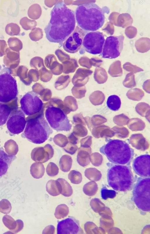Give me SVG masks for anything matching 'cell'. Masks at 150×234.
<instances>
[{"mask_svg": "<svg viewBox=\"0 0 150 234\" xmlns=\"http://www.w3.org/2000/svg\"><path fill=\"white\" fill-rule=\"evenodd\" d=\"M11 112V109L7 104L0 102V127L6 122Z\"/></svg>", "mask_w": 150, "mask_h": 234, "instance_id": "d6986e66", "label": "cell"}, {"mask_svg": "<svg viewBox=\"0 0 150 234\" xmlns=\"http://www.w3.org/2000/svg\"><path fill=\"white\" fill-rule=\"evenodd\" d=\"M26 124L23 135L34 144L43 143L53 132L44 115H42L29 119Z\"/></svg>", "mask_w": 150, "mask_h": 234, "instance_id": "5b68a950", "label": "cell"}, {"mask_svg": "<svg viewBox=\"0 0 150 234\" xmlns=\"http://www.w3.org/2000/svg\"><path fill=\"white\" fill-rule=\"evenodd\" d=\"M45 117L50 126L57 131H69L71 127L66 115L59 108L50 106L46 110Z\"/></svg>", "mask_w": 150, "mask_h": 234, "instance_id": "ba28073f", "label": "cell"}, {"mask_svg": "<svg viewBox=\"0 0 150 234\" xmlns=\"http://www.w3.org/2000/svg\"><path fill=\"white\" fill-rule=\"evenodd\" d=\"M70 147L69 148L67 146V148H64V150L66 152L70 153L71 154H73L75 153L76 151L77 147L76 146H74L73 144H71L69 143Z\"/></svg>", "mask_w": 150, "mask_h": 234, "instance_id": "4dcf8cb0", "label": "cell"}, {"mask_svg": "<svg viewBox=\"0 0 150 234\" xmlns=\"http://www.w3.org/2000/svg\"><path fill=\"white\" fill-rule=\"evenodd\" d=\"M133 187L132 199L134 204L141 211L149 212L150 177H138Z\"/></svg>", "mask_w": 150, "mask_h": 234, "instance_id": "8992f818", "label": "cell"}, {"mask_svg": "<svg viewBox=\"0 0 150 234\" xmlns=\"http://www.w3.org/2000/svg\"><path fill=\"white\" fill-rule=\"evenodd\" d=\"M1 66L0 65V70L2 69Z\"/></svg>", "mask_w": 150, "mask_h": 234, "instance_id": "1f68e13d", "label": "cell"}, {"mask_svg": "<svg viewBox=\"0 0 150 234\" xmlns=\"http://www.w3.org/2000/svg\"><path fill=\"white\" fill-rule=\"evenodd\" d=\"M21 110L27 115L30 116L40 112L43 103L36 93L30 91L26 93L20 101Z\"/></svg>", "mask_w": 150, "mask_h": 234, "instance_id": "8fae6325", "label": "cell"}, {"mask_svg": "<svg viewBox=\"0 0 150 234\" xmlns=\"http://www.w3.org/2000/svg\"></svg>", "mask_w": 150, "mask_h": 234, "instance_id": "d6a6232c", "label": "cell"}, {"mask_svg": "<svg viewBox=\"0 0 150 234\" xmlns=\"http://www.w3.org/2000/svg\"><path fill=\"white\" fill-rule=\"evenodd\" d=\"M45 169L42 164L35 163L32 167L31 173L33 177L37 179L41 178L44 175Z\"/></svg>", "mask_w": 150, "mask_h": 234, "instance_id": "603a6c76", "label": "cell"}, {"mask_svg": "<svg viewBox=\"0 0 150 234\" xmlns=\"http://www.w3.org/2000/svg\"><path fill=\"white\" fill-rule=\"evenodd\" d=\"M108 108L113 111H117L120 108L121 101L120 98L116 95H113L108 97L107 101Z\"/></svg>", "mask_w": 150, "mask_h": 234, "instance_id": "ac0fdd59", "label": "cell"}, {"mask_svg": "<svg viewBox=\"0 0 150 234\" xmlns=\"http://www.w3.org/2000/svg\"><path fill=\"white\" fill-rule=\"evenodd\" d=\"M46 171L48 175L53 177L57 175L59 172V169L56 164L51 162L47 166Z\"/></svg>", "mask_w": 150, "mask_h": 234, "instance_id": "83f0119b", "label": "cell"}, {"mask_svg": "<svg viewBox=\"0 0 150 234\" xmlns=\"http://www.w3.org/2000/svg\"><path fill=\"white\" fill-rule=\"evenodd\" d=\"M107 177L109 186L114 189L126 192L131 189L135 178L129 165L108 163Z\"/></svg>", "mask_w": 150, "mask_h": 234, "instance_id": "277c9868", "label": "cell"}, {"mask_svg": "<svg viewBox=\"0 0 150 234\" xmlns=\"http://www.w3.org/2000/svg\"><path fill=\"white\" fill-rule=\"evenodd\" d=\"M150 156L148 154L140 155L133 160L132 167L135 172L142 177H150Z\"/></svg>", "mask_w": 150, "mask_h": 234, "instance_id": "9a60e30c", "label": "cell"}, {"mask_svg": "<svg viewBox=\"0 0 150 234\" xmlns=\"http://www.w3.org/2000/svg\"><path fill=\"white\" fill-rule=\"evenodd\" d=\"M57 180L59 182L61 185V194L66 197L71 196L73 193V189L70 184L63 178H59Z\"/></svg>", "mask_w": 150, "mask_h": 234, "instance_id": "ffe728a7", "label": "cell"}, {"mask_svg": "<svg viewBox=\"0 0 150 234\" xmlns=\"http://www.w3.org/2000/svg\"><path fill=\"white\" fill-rule=\"evenodd\" d=\"M124 39L123 35L107 37L105 40L101 53L102 57L110 59L118 57L122 50Z\"/></svg>", "mask_w": 150, "mask_h": 234, "instance_id": "30bf717a", "label": "cell"}, {"mask_svg": "<svg viewBox=\"0 0 150 234\" xmlns=\"http://www.w3.org/2000/svg\"><path fill=\"white\" fill-rule=\"evenodd\" d=\"M116 195V192L114 190L108 189L106 187L104 186L101 189V195L102 198L106 200L108 198H113Z\"/></svg>", "mask_w": 150, "mask_h": 234, "instance_id": "484cf974", "label": "cell"}, {"mask_svg": "<svg viewBox=\"0 0 150 234\" xmlns=\"http://www.w3.org/2000/svg\"><path fill=\"white\" fill-rule=\"evenodd\" d=\"M7 42L9 48L14 51L19 52L23 47L22 42L15 37H10Z\"/></svg>", "mask_w": 150, "mask_h": 234, "instance_id": "7402d4cb", "label": "cell"}, {"mask_svg": "<svg viewBox=\"0 0 150 234\" xmlns=\"http://www.w3.org/2000/svg\"><path fill=\"white\" fill-rule=\"evenodd\" d=\"M55 228L52 225H50L46 226L42 231V234H54L55 232Z\"/></svg>", "mask_w": 150, "mask_h": 234, "instance_id": "f546056e", "label": "cell"}, {"mask_svg": "<svg viewBox=\"0 0 150 234\" xmlns=\"http://www.w3.org/2000/svg\"><path fill=\"white\" fill-rule=\"evenodd\" d=\"M26 121L25 114L21 109L11 112L6 122V127L11 134H17L22 132L25 128Z\"/></svg>", "mask_w": 150, "mask_h": 234, "instance_id": "7c38bea8", "label": "cell"}, {"mask_svg": "<svg viewBox=\"0 0 150 234\" xmlns=\"http://www.w3.org/2000/svg\"><path fill=\"white\" fill-rule=\"evenodd\" d=\"M50 16L44 29L46 38L50 42L62 44L75 29V12L63 2H59L54 5Z\"/></svg>", "mask_w": 150, "mask_h": 234, "instance_id": "6da1fadb", "label": "cell"}, {"mask_svg": "<svg viewBox=\"0 0 150 234\" xmlns=\"http://www.w3.org/2000/svg\"><path fill=\"white\" fill-rule=\"evenodd\" d=\"M105 40L104 35L101 32H88L83 37L82 45L87 52L92 54H98L102 52Z\"/></svg>", "mask_w": 150, "mask_h": 234, "instance_id": "9c48e42d", "label": "cell"}, {"mask_svg": "<svg viewBox=\"0 0 150 234\" xmlns=\"http://www.w3.org/2000/svg\"><path fill=\"white\" fill-rule=\"evenodd\" d=\"M16 158L7 153L3 147L0 148V179L7 173L10 165Z\"/></svg>", "mask_w": 150, "mask_h": 234, "instance_id": "2e32d148", "label": "cell"}, {"mask_svg": "<svg viewBox=\"0 0 150 234\" xmlns=\"http://www.w3.org/2000/svg\"><path fill=\"white\" fill-rule=\"evenodd\" d=\"M87 32L77 26L63 43L64 50L70 53L77 52L81 48L83 37Z\"/></svg>", "mask_w": 150, "mask_h": 234, "instance_id": "4fadbf2b", "label": "cell"}, {"mask_svg": "<svg viewBox=\"0 0 150 234\" xmlns=\"http://www.w3.org/2000/svg\"><path fill=\"white\" fill-rule=\"evenodd\" d=\"M75 14L77 26L87 32L96 31L102 27L105 22L103 10L95 3L78 6Z\"/></svg>", "mask_w": 150, "mask_h": 234, "instance_id": "7a4b0ae2", "label": "cell"}, {"mask_svg": "<svg viewBox=\"0 0 150 234\" xmlns=\"http://www.w3.org/2000/svg\"><path fill=\"white\" fill-rule=\"evenodd\" d=\"M66 159V161H64L62 157L61 158L59 161V166L61 170L64 172H68L70 170L72 163V160L71 157L68 159V161Z\"/></svg>", "mask_w": 150, "mask_h": 234, "instance_id": "4316f807", "label": "cell"}, {"mask_svg": "<svg viewBox=\"0 0 150 234\" xmlns=\"http://www.w3.org/2000/svg\"><path fill=\"white\" fill-rule=\"evenodd\" d=\"M78 221L69 216L58 222L57 226L58 234H78L83 233Z\"/></svg>", "mask_w": 150, "mask_h": 234, "instance_id": "5bb4252c", "label": "cell"}, {"mask_svg": "<svg viewBox=\"0 0 150 234\" xmlns=\"http://www.w3.org/2000/svg\"><path fill=\"white\" fill-rule=\"evenodd\" d=\"M69 213V209L66 204H61L56 208L54 214L55 217L58 219L66 217Z\"/></svg>", "mask_w": 150, "mask_h": 234, "instance_id": "44dd1931", "label": "cell"}, {"mask_svg": "<svg viewBox=\"0 0 150 234\" xmlns=\"http://www.w3.org/2000/svg\"><path fill=\"white\" fill-rule=\"evenodd\" d=\"M5 30L10 36L18 35L20 33V28L17 24L12 23L6 25Z\"/></svg>", "mask_w": 150, "mask_h": 234, "instance_id": "cb8c5ba5", "label": "cell"}, {"mask_svg": "<svg viewBox=\"0 0 150 234\" xmlns=\"http://www.w3.org/2000/svg\"><path fill=\"white\" fill-rule=\"evenodd\" d=\"M11 70L4 67L0 70V102L7 103L15 99L18 93L16 81Z\"/></svg>", "mask_w": 150, "mask_h": 234, "instance_id": "52a82bcc", "label": "cell"}, {"mask_svg": "<svg viewBox=\"0 0 150 234\" xmlns=\"http://www.w3.org/2000/svg\"><path fill=\"white\" fill-rule=\"evenodd\" d=\"M68 178L74 184H79L82 180V176L80 172L75 170H71L68 174Z\"/></svg>", "mask_w": 150, "mask_h": 234, "instance_id": "d4e9b609", "label": "cell"}, {"mask_svg": "<svg viewBox=\"0 0 150 234\" xmlns=\"http://www.w3.org/2000/svg\"><path fill=\"white\" fill-rule=\"evenodd\" d=\"M46 190L51 195L57 196L61 194L62 192L61 184L57 180H50L46 184Z\"/></svg>", "mask_w": 150, "mask_h": 234, "instance_id": "e0dca14e", "label": "cell"}, {"mask_svg": "<svg viewBox=\"0 0 150 234\" xmlns=\"http://www.w3.org/2000/svg\"><path fill=\"white\" fill-rule=\"evenodd\" d=\"M8 48L6 41L3 40H0V57L6 54V50Z\"/></svg>", "mask_w": 150, "mask_h": 234, "instance_id": "f1b7e54d", "label": "cell"}, {"mask_svg": "<svg viewBox=\"0 0 150 234\" xmlns=\"http://www.w3.org/2000/svg\"><path fill=\"white\" fill-rule=\"evenodd\" d=\"M100 148V152L105 155L112 163L129 165L134 155V150L125 141L110 139Z\"/></svg>", "mask_w": 150, "mask_h": 234, "instance_id": "3957f363", "label": "cell"}]
</instances>
